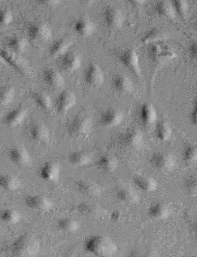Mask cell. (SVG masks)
Instances as JSON below:
<instances>
[{"label":"cell","mask_w":197,"mask_h":257,"mask_svg":"<svg viewBox=\"0 0 197 257\" xmlns=\"http://www.w3.org/2000/svg\"><path fill=\"white\" fill-rule=\"evenodd\" d=\"M86 251L95 256H112L118 252V245L111 237L105 235H94L84 242Z\"/></svg>","instance_id":"6da1fadb"},{"label":"cell","mask_w":197,"mask_h":257,"mask_svg":"<svg viewBox=\"0 0 197 257\" xmlns=\"http://www.w3.org/2000/svg\"><path fill=\"white\" fill-rule=\"evenodd\" d=\"M40 242L35 236L24 233L12 243V253L17 256H35L40 251Z\"/></svg>","instance_id":"7a4b0ae2"},{"label":"cell","mask_w":197,"mask_h":257,"mask_svg":"<svg viewBox=\"0 0 197 257\" xmlns=\"http://www.w3.org/2000/svg\"><path fill=\"white\" fill-rule=\"evenodd\" d=\"M93 128L91 117L86 114H78L68 124L67 132L73 138H84L90 134Z\"/></svg>","instance_id":"3957f363"},{"label":"cell","mask_w":197,"mask_h":257,"mask_svg":"<svg viewBox=\"0 0 197 257\" xmlns=\"http://www.w3.org/2000/svg\"><path fill=\"white\" fill-rule=\"evenodd\" d=\"M0 56L3 59L4 62L7 63L11 67L15 69L19 73L24 76L30 75V66L26 59L21 55V53H16L11 49H4L0 52Z\"/></svg>","instance_id":"277c9868"},{"label":"cell","mask_w":197,"mask_h":257,"mask_svg":"<svg viewBox=\"0 0 197 257\" xmlns=\"http://www.w3.org/2000/svg\"><path fill=\"white\" fill-rule=\"evenodd\" d=\"M28 35L30 41L36 44H44L52 39L50 28L43 22H36L30 24L28 28Z\"/></svg>","instance_id":"5b68a950"},{"label":"cell","mask_w":197,"mask_h":257,"mask_svg":"<svg viewBox=\"0 0 197 257\" xmlns=\"http://www.w3.org/2000/svg\"><path fill=\"white\" fill-rule=\"evenodd\" d=\"M118 59L121 64L130 70V72L137 76L139 78L141 77V67L140 64L138 53L133 48L124 50L118 56Z\"/></svg>","instance_id":"8992f818"},{"label":"cell","mask_w":197,"mask_h":257,"mask_svg":"<svg viewBox=\"0 0 197 257\" xmlns=\"http://www.w3.org/2000/svg\"><path fill=\"white\" fill-rule=\"evenodd\" d=\"M152 167L162 173L171 172L176 167V158L169 153L156 152L149 159Z\"/></svg>","instance_id":"52a82bcc"},{"label":"cell","mask_w":197,"mask_h":257,"mask_svg":"<svg viewBox=\"0 0 197 257\" xmlns=\"http://www.w3.org/2000/svg\"><path fill=\"white\" fill-rule=\"evenodd\" d=\"M84 82L91 88H100L105 82L102 69L95 63H90L84 70Z\"/></svg>","instance_id":"ba28073f"},{"label":"cell","mask_w":197,"mask_h":257,"mask_svg":"<svg viewBox=\"0 0 197 257\" xmlns=\"http://www.w3.org/2000/svg\"><path fill=\"white\" fill-rule=\"evenodd\" d=\"M102 18L106 27L118 30L124 23V16L120 10L114 6H107L102 12Z\"/></svg>","instance_id":"9c48e42d"},{"label":"cell","mask_w":197,"mask_h":257,"mask_svg":"<svg viewBox=\"0 0 197 257\" xmlns=\"http://www.w3.org/2000/svg\"><path fill=\"white\" fill-rule=\"evenodd\" d=\"M124 111H121L118 108H108L100 115V123L101 125L107 127V128H113L118 127L121 123L124 122Z\"/></svg>","instance_id":"30bf717a"},{"label":"cell","mask_w":197,"mask_h":257,"mask_svg":"<svg viewBox=\"0 0 197 257\" xmlns=\"http://www.w3.org/2000/svg\"><path fill=\"white\" fill-rule=\"evenodd\" d=\"M144 137L138 128H129L121 135L120 143L130 149H138L143 144Z\"/></svg>","instance_id":"8fae6325"},{"label":"cell","mask_w":197,"mask_h":257,"mask_svg":"<svg viewBox=\"0 0 197 257\" xmlns=\"http://www.w3.org/2000/svg\"><path fill=\"white\" fill-rule=\"evenodd\" d=\"M77 103V97L72 91L65 89L61 91L56 100V109L59 114L67 113Z\"/></svg>","instance_id":"7c38bea8"},{"label":"cell","mask_w":197,"mask_h":257,"mask_svg":"<svg viewBox=\"0 0 197 257\" xmlns=\"http://www.w3.org/2000/svg\"><path fill=\"white\" fill-rule=\"evenodd\" d=\"M25 204L30 209L38 212H48L53 208V202L50 199L39 195L27 196Z\"/></svg>","instance_id":"4fadbf2b"},{"label":"cell","mask_w":197,"mask_h":257,"mask_svg":"<svg viewBox=\"0 0 197 257\" xmlns=\"http://www.w3.org/2000/svg\"><path fill=\"white\" fill-rule=\"evenodd\" d=\"M28 114H29L28 108L20 105L6 114L5 117V123L9 127L15 128L24 123L26 117H28Z\"/></svg>","instance_id":"5bb4252c"},{"label":"cell","mask_w":197,"mask_h":257,"mask_svg":"<svg viewBox=\"0 0 197 257\" xmlns=\"http://www.w3.org/2000/svg\"><path fill=\"white\" fill-rule=\"evenodd\" d=\"M139 117L145 126L155 125L158 121V112L155 106L149 102H145L139 108Z\"/></svg>","instance_id":"9a60e30c"},{"label":"cell","mask_w":197,"mask_h":257,"mask_svg":"<svg viewBox=\"0 0 197 257\" xmlns=\"http://www.w3.org/2000/svg\"><path fill=\"white\" fill-rule=\"evenodd\" d=\"M9 158L12 162L19 167H27L31 163V156L26 148L14 146L10 149Z\"/></svg>","instance_id":"2e32d148"},{"label":"cell","mask_w":197,"mask_h":257,"mask_svg":"<svg viewBox=\"0 0 197 257\" xmlns=\"http://www.w3.org/2000/svg\"><path fill=\"white\" fill-rule=\"evenodd\" d=\"M61 167L60 165L54 161H49L45 163L40 170V176L45 181L57 182L60 178Z\"/></svg>","instance_id":"e0dca14e"},{"label":"cell","mask_w":197,"mask_h":257,"mask_svg":"<svg viewBox=\"0 0 197 257\" xmlns=\"http://www.w3.org/2000/svg\"><path fill=\"white\" fill-rule=\"evenodd\" d=\"M30 136L33 141L38 144H48L50 141V131L44 123L36 122L30 126Z\"/></svg>","instance_id":"ac0fdd59"},{"label":"cell","mask_w":197,"mask_h":257,"mask_svg":"<svg viewBox=\"0 0 197 257\" xmlns=\"http://www.w3.org/2000/svg\"><path fill=\"white\" fill-rule=\"evenodd\" d=\"M171 213V207L165 202H153L147 210V214L154 220H164L170 217Z\"/></svg>","instance_id":"d6986e66"},{"label":"cell","mask_w":197,"mask_h":257,"mask_svg":"<svg viewBox=\"0 0 197 257\" xmlns=\"http://www.w3.org/2000/svg\"><path fill=\"white\" fill-rule=\"evenodd\" d=\"M73 30L80 37L88 38L95 31V24L89 18L82 17L74 23Z\"/></svg>","instance_id":"ffe728a7"},{"label":"cell","mask_w":197,"mask_h":257,"mask_svg":"<svg viewBox=\"0 0 197 257\" xmlns=\"http://www.w3.org/2000/svg\"><path fill=\"white\" fill-rule=\"evenodd\" d=\"M133 183L142 192L153 193L158 189V183L151 176L139 174L133 178Z\"/></svg>","instance_id":"44dd1931"},{"label":"cell","mask_w":197,"mask_h":257,"mask_svg":"<svg viewBox=\"0 0 197 257\" xmlns=\"http://www.w3.org/2000/svg\"><path fill=\"white\" fill-rule=\"evenodd\" d=\"M82 65V58L76 52H68L61 57V67L66 72L77 71Z\"/></svg>","instance_id":"7402d4cb"},{"label":"cell","mask_w":197,"mask_h":257,"mask_svg":"<svg viewBox=\"0 0 197 257\" xmlns=\"http://www.w3.org/2000/svg\"><path fill=\"white\" fill-rule=\"evenodd\" d=\"M77 190L85 196L96 197L101 195L102 189L95 182L88 179H80L76 183Z\"/></svg>","instance_id":"603a6c76"},{"label":"cell","mask_w":197,"mask_h":257,"mask_svg":"<svg viewBox=\"0 0 197 257\" xmlns=\"http://www.w3.org/2000/svg\"><path fill=\"white\" fill-rule=\"evenodd\" d=\"M43 79L50 88L60 89L65 85V79L62 74L53 68H47L43 72Z\"/></svg>","instance_id":"cb8c5ba5"},{"label":"cell","mask_w":197,"mask_h":257,"mask_svg":"<svg viewBox=\"0 0 197 257\" xmlns=\"http://www.w3.org/2000/svg\"><path fill=\"white\" fill-rule=\"evenodd\" d=\"M112 87L120 94H130L134 89L132 80L124 74H118L112 78Z\"/></svg>","instance_id":"d4e9b609"},{"label":"cell","mask_w":197,"mask_h":257,"mask_svg":"<svg viewBox=\"0 0 197 257\" xmlns=\"http://www.w3.org/2000/svg\"><path fill=\"white\" fill-rule=\"evenodd\" d=\"M116 197L124 204L133 205L139 202L137 192L129 186H120L116 190Z\"/></svg>","instance_id":"484cf974"},{"label":"cell","mask_w":197,"mask_h":257,"mask_svg":"<svg viewBox=\"0 0 197 257\" xmlns=\"http://www.w3.org/2000/svg\"><path fill=\"white\" fill-rule=\"evenodd\" d=\"M77 211L83 215L91 217V218H100L106 213V210L99 205L88 203V202L79 203L77 206Z\"/></svg>","instance_id":"4316f807"},{"label":"cell","mask_w":197,"mask_h":257,"mask_svg":"<svg viewBox=\"0 0 197 257\" xmlns=\"http://www.w3.org/2000/svg\"><path fill=\"white\" fill-rule=\"evenodd\" d=\"M68 161L74 167H87L92 162V155L84 150H77L69 155Z\"/></svg>","instance_id":"83f0119b"},{"label":"cell","mask_w":197,"mask_h":257,"mask_svg":"<svg viewBox=\"0 0 197 257\" xmlns=\"http://www.w3.org/2000/svg\"><path fill=\"white\" fill-rule=\"evenodd\" d=\"M96 165L105 173H112L118 168V160L114 155L105 154L98 158Z\"/></svg>","instance_id":"f1b7e54d"},{"label":"cell","mask_w":197,"mask_h":257,"mask_svg":"<svg viewBox=\"0 0 197 257\" xmlns=\"http://www.w3.org/2000/svg\"><path fill=\"white\" fill-rule=\"evenodd\" d=\"M71 46V40L68 38H60L54 41L49 48V54L52 58H61L69 52Z\"/></svg>","instance_id":"f546056e"},{"label":"cell","mask_w":197,"mask_h":257,"mask_svg":"<svg viewBox=\"0 0 197 257\" xmlns=\"http://www.w3.org/2000/svg\"><path fill=\"white\" fill-rule=\"evenodd\" d=\"M154 134L158 140L160 142H167L172 136V128L171 125L165 121H157L154 128Z\"/></svg>","instance_id":"4dcf8cb0"},{"label":"cell","mask_w":197,"mask_h":257,"mask_svg":"<svg viewBox=\"0 0 197 257\" xmlns=\"http://www.w3.org/2000/svg\"><path fill=\"white\" fill-rule=\"evenodd\" d=\"M167 38V35L163 30L153 29L146 33L141 38V43L145 45L158 44Z\"/></svg>","instance_id":"1f68e13d"},{"label":"cell","mask_w":197,"mask_h":257,"mask_svg":"<svg viewBox=\"0 0 197 257\" xmlns=\"http://www.w3.org/2000/svg\"><path fill=\"white\" fill-rule=\"evenodd\" d=\"M21 185V180L16 176L8 174L0 176V188L6 191H16L19 190Z\"/></svg>","instance_id":"d6a6232c"},{"label":"cell","mask_w":197,"mask_h":257,"mask_svg":"<svg viewBox=\"0 0 197 257\" xmlns=\"http://www.w3.org/2000/svg\"><path fill=\"white\" fill-rule=\"evenodd\" d=\"M57 226L60 231L65 233H75L79 230L80 223L73 218L64 217L59 219Z\"/></svg>","instance_id":"836d02e7"},{"label":"cell","mask_w":197,"mask_h":257,"mask_svg":"<svg viewBox=\"0 0 197 257\" xmlns=\"http://www.w3.org/2000/svg\"><path fill=\"white\" fill-rule=\"evenodd\" d=\"M154 11L158 15L160 16L162 18L173 19L176 17V13L174 12L171 3L166 0L157 1L154 6Z\"/></svg>","instance_id":"e575fe53"},{"label":"cell","mask_w":197,"mask_h":257,"mask_svg":"<svg viewBox=\"0 0 197 257\" xmlns=\"http://www.w3.org/2000/svg\"><path fill=\"white\" fill-rule=\"evenodd\" d=\"M31 95L39 108L42 109L43 111H49L52 108V99L48 94L44 92L36 91L33 92Z\"/></svg>","instance_id":"d590c367"},{"label":"cell","mask_w":197,"mask_h":257,"mask_svg":"<svg viewBox=\"0 0 197 257\" xmlns=\"http://www.w3.org/2000/svg\"><path fill=\"white\" fill-rule=\"evenodd\" d=\"M21 213L16 209L8 208L0 211V220L6 224L14 225L21 220Z\"/></svg>","instance_id":"8d00e7d4"},{"label":"cell","mask_w":197,"mask_h":257,"mask_svg":"<svg viewBox=\"0 0 197 257\" xmlns=\"http://www.w3.org/2000/svg\"><path fill=\"white\" fill-rule=\"evenodd\" d=\"M182 158L188 165L197 162V144H187L182 150Z\"/></svg>","instance_id":"74e56055"},{"label":"cell","mask_w":197,"mask_h":257,"mask_svg":"<svg viewBox=\"0 0 197 257\" xmlns=\"http://www.w3.org/2000/svg\"><path fill=\"white\" fill-rule=\"evenodd\" d=\"M9 49L14 51L16 53H23L26 51L28 42L25 39L20 36H13L8 41Z\"/></svg>","instance_id":"f35d334b"},{"label":"cell","mask_w":197,"mask_h":257,"mask_svg":"<svg viewBox=\"0 0 197 257\" xmlns=\"http://www.w3.org/2000/svg\"><path fill=\"white\" fill-rule=\"evenodd\" d=\"M15 97V89L12 86L0 87V106L8 105Z\"/></svg>","instance_id":"ab89813d"},{"label":"cell","mask_w":197,"mask_h":257,"mask_svg":"<svg viewBox=\"0 0 197 257\" xmlns=\"http://www.w3.org/2000/svg\"><path fill=\"white\" fill-rule=\"evenodd\" d=\"M176 15L180 18H185L188 15V4L187 0H170Z\"/></svg>","instance_id":"60d3db41"},{"label":"cell","mask_w":197,"mask_h":257,"mask_svg":"<svg viewBox=\"0 0 197 257\" xmlns=\"http://www.w3.org/2000/svg\"><path fill=\"white\" fill-rule=\"evenodd\" d=\"M184 190L192 196H197V176H188L183 183Z\"/></svg>","instance_id":"b9f144b4"},{"label":"cell","mask_w":197,"mask_h":257,"mask_svg":"<svg viewBox=\"0 0 197 257\" xmlns=\"http://www.w3.org/2000/svg\"><path fill=\"white\" fill-rule=\"evenodd\" d=\"M13 20V16L10 10H0V25L1 26H8Z\"/></svg>","instance_id":"7bdbcfd3"},{"label":"cell","mask_w":197,"mask_h":257,"mask_svg":"<svg viewBox=\"0 0 197 257\" xmlns=\"http://www.w3.org/2000/svg\"><path fill=\"white\" fill-rule=\"evenodd\" d=\"M36 1L39 5L48 9L55 8L60 4V0H36Z\"/></svg>","instance_id":"ee69618b"},{"label":"cell","mask_w":197,"mask_h":257,"mask_svg":"<svg viewBox=\"0 0 197 257\" xmlns=\"http://www.w3.org/2000/svg\"><path fill=\"white\" fill-rule=\"evenodd\" d=\"M188 53L193 60L197 61V41H193L188 47Z\"/></svg>","instance_id":"f6af8a7d"},{"label":"cell","mask_w":197,"mask_h":257,"mask_svg":"<svg viewBox=\"0 0 197 257\" xmlns=\"http://www.w3.org/2000/svg\"><path fill=\"white\" fill-rule=\"evenodd\" d=\"M110 218L113 222H119L123 219V213L119 210H114L111 213Z\"/></svg>","instance_id":"bcb514c9"},{"label":"cell","mask_w":197,"mask_h":257,"mask_svg":"<svg viewBox=\"0 0 197 257\" xmlns=\"http://www.w3.org/2000/svg\"><path fill=\"white\" fill-rule=\"evenodd\" d=\"M190 119H191L192 123L197 125V99H195L194 105H193V108H192Z\"/></svg>","instance_id":"7dc6e473"},{"label":"cell","mask_w":197,"mask_h":257,"mask_svg":"<svg viewBox=\"0 0 197 257\" xmlns=\"http://www.w3.org/2000/svg\"><path fill=\"white\" fill-rule=\"evenodd\" d=\"M133 6H141L145 3L146 0H127Z\"/></svg>","instance_id":"c3c4849f"},{"label":"cell","mask_w":197,"mask_h":257,"mask_svg":"<svg viewBox=\"0 0 197 257\" xmlns=\"http://www.w3.org/2000/svg\"><path fill=\"white\" fill-rule=\"evenodd\" d=\"M194 233H195V235H196V236H197V220H196V221H195V223H194Z\"/></svg>","instance_id":"681fc988"},{"label":"cell","mask_w":197,"mask_h":257,"mask_svg":"<svg viewBox=\"0 0 197 257\" xmlns=\"http://www.w3.org/2000/svg\"><path fill=\"white\" fill-rule=\"evenodd\" d=\"M94 1H96V0H84V2H86L87 4L94 3Z\"/></svg>","instance_id":"f907efd6"},{"label":"cell","mask_w":197,"mask_h":257,"mask_svg":"<svg viewBox=\"0 0 197 257\" xmlns=\"http://www.w3.org/2000/svg\"><path fill=\"white\" fill-rule=\"evenodd\" d=\"M1 62H4V60L3 59L1 58V56H0V63H1Z\"/></svg>","instance_id":"816d5d0a"},{"label":"cell","mask_w":197,"mask_h":257,"mask_svg":"<svg viewBox=\"0 0 197 257\" xmlns=\"http://www.w3.org/2000/svg\"><path fill=\"white\" fill-rule=\"evenodd\" d=\"M195 29H196V30H197V22H196V24H195Z\"/></svg>","instance_id":"f5cc1de1"}]
</instances>
